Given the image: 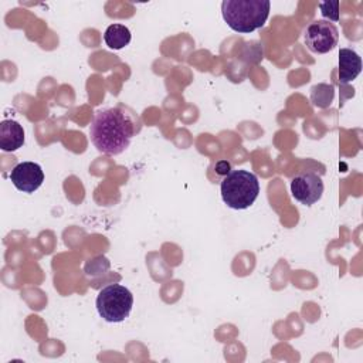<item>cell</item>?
<instances>
[{
	"label": "cell",
	"instance_id": "4fadbf2b",
	"mask_svg": "<svg viewBox=\"0 0 363 363\" xmlns=\"http://www.w3.org/2000/svg\"><path fill=\"white\" fill-rule=\"evenodd\" d=\"M230 170H231V166H230V163L228 162H225V160H220L217 164H216V172L218 173V174H228L230 173Z\"/></svg>",
	"mask_w": 363,
	"mask_h": 363
},
{
	"label": "cell",
	"instance_id": "ba28073f",
	"mask_svg": "<svg viewBox=\"0 0 363 363\" xmlns=\"http://www.w3.org/2000/svg\"><path fill=\"white\" fill-rule=\"evenodd\" d=\"M362 71V58L352 48H340L339 51V84L346 85L356 79Z\"/></svg>",
	"mask_w": 363,
	"mask_h": 363
},
{
	"label": "cell",
	"instance_id": "30bf717a",
	"mask_svg": "<svg viewBox=\"0 0 363 363\" xmlns=\"http://www.w3.org/2000/svg\"><path fill=\"white\" fill-rule=\"evenodd\" d=\"M130 30L123 24H111L104 33V41L111 50H122L130 43Z\"/></svg>",
	"mask_w": 363,
	"mask_h": 363
},
{
	"label": "cell",
	"instance_id": "52a82bcc",
	"mask_svg": "<svg viewBox=\"0 0 363 363\" xmlns=\"http://www.w3.org/2000/svg\"><path fill=\"white\" fill-rule=\"evenodd\" d=\"M13 186L23 193H34L44 182L43 167L35 162H21L10 173Z\"/></svg>",
	"mask_w": 363,
	"mask_h": 363
},
{
	"label": "cell",
	"instance_id": "3957f363",
	"mask_svg": "<svg viewBox=\"0 0 363 363\" xmlns=\"http://www.w3.org/2000/svg\"><path fill=\"white\" fill-rule=\"evenodd\" d=\"M221 199L227 207L245 210L254 204L259 194L258 177L250 170H231L220 184Z\"/></svg>",
	"mask_w": 363,
	"mask_h": 363
},
{
	"label": "cell",
	"instance_id": "8992f818",
	"mask_svg": "<svg viewBox=\"0 0 363 363\" xmlns=\"http://www.w3.org/2000/svg\"><path fill=\"white\" fill-rule=\"evenodd\" d=\"M291 193L294 199L305 206L319 201L323 194L322 177L313 172H305L291 180Z\"/></svg>",
	"mask_w": 363,
	"mask_h": 363
},
{
	"label": "cell",
	"instance_id": "277c9868",
	"mask_svg": "<svg viewBox=\"0 0 363 363\" xmlns=\"http://www.w3.org/2000/svg\"><path fill=\"white\" fill-rule=\"evenodd\" d=\"M133 306L132 292L119 284H109L98 292L96 309L101 318L109 323L123 322Z\"/></svg>",
	"mask_w": 363,
	"mask_h": 363
},
{
	"label": "cell",
	"instance_id": "5b68a950",
	"mask_svg": "<svg viewBox=\"0 0 363 363\" xmlns=\"http://www.w3.org/2000/svg\"><path fill=\"white\" fill-rule=\"evenodd\" d=\"M303 41L309 51L316 54H326L337 45L339 31L333 23L326 20H316L306 27L303 33Z\"/></svg>",
	"mask_w": 363,
	"mask_h": 363
},
{
	"label": "cell",
	"instance_id": "7c38bea8",
	"mask_svg": "<svg viewBox=\"0 0 363 363\" xmlns=\"http://www.w3.org/2000/svg\"><path fill=\"white\" fill-rule=\"evenodd\" d=\"M320 13L325 18H329V21H337L339 20V1H320L318 3Z\"/></svg>",
	"mask_w": 363,
	"mask_h": 363
},
{
	"label": "cell",
	"instance_id": "9c48e42d",
	"mask_svg": "<svg viewBox=\"0 0 363 363\" xmlns=\"http://www.w3.org/2000/svg\"><path fill=\"white\" fill-rule=\"evenodd\" d=\"M24 129L13 119H4L0 123V147L4 152H14L24 143Z\"/></svg>",
	"mask_w": 363,
	"mask_h": 363
},
{
	"label": "cell",
	"instance_id": "6da1fadb",
	"mask_svg": "<svg viewBox=\"0 0 363 363\" xmlns=\"http://www.w3.org/2000/svg\"><path fill=\"white\" fill-rule=\"evenodd\" d=\"M133 135L135 125L121 108L98 111L89 125L92 145L105 155H119L126 150Z\"/></svg>",
	"mask_w": 363,
	"mask_h": 363
},
{
	"label": "cell",
	"instance_id": "7a4b0ae2",
	"mask_svg": "<svg viewBox=\"0 0 363 363\" xmlns=\"http://www.w3.org/2000/svg\"><path fill=\"white\" fill-rule=\"evenodd\" d=\"M268 0H224L221 14L227 26L237 33L248 34L261 28L269 16Z\"/></svg>",
	"mask_w": 363,
	"mask_h": 363
},
{
	"label": "cell",
	"instance_id": "8fae6325",
	"mask_svg": "<svg viewBox=\"0 0 363 363\" xmlns=\"http://www.w3.org/2000/svg\"><path fill=\"white\" fill-rule=\"evenodd\" d=\"M335 96V88L330 84H316L311 89V101L316 108L330 106Z\"/></svg>",
	"mask_w": 363,
	"mask_h": 363
}]
</instances>
